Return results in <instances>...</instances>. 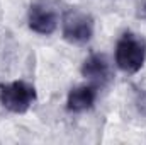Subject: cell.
I'll list each match as a JSON object with an SVG mask.
<instances>
[{
    "mask_svg": "<svg viewBox=\"0 0 146 145\" xmlns=\"http://www.w3.org/2000/svg\"><path fill=\"white\" fill-rule=\"evenodd\" d=\"M146 58V41L136 33H124L115 44V63L126 73L141 70Z\"/></svg>",
    "mask_w": 146,
    "mask_h": 145,
    "instance_id": "obj_1",
    "label": "cell"
},
{
    "mask_svg": "<svg viewBox=\"0 0 146 145\" xmlns=\"http://www.w3.org/2000/svg\"><path fill=\"white\" fill-rule=\"evenodd\" d=\"M82 75L94 84H106L110 79V67L107 58L100 53L90 55L82 65Z\"/></svg>",
    "mask_w": 146,
    "mask_h": 145,
    "instance_id": "obj_5",
    "label": "cell"
},
{
    "mask_svg": "<svg viewBox=\"0 0 146 145\" xmlns=\"http://www.w3.org/2000/svg\"><path fill=\"white\" fill-rule=\"evenodd\" d=\"M61 31H63V38L68 43L85 44L94 36V19L78 9H72L63 17Z\"/></svg>",
    "mask_w": 146,
    "mask_h": 145,
    "instance_id": "obj_3",
    "label": "cell"
},
{
    "mask_svg": "<svg viewBox=\"0 0 146 145\" xmlns=\"http://www.w3.org/2000/svg\"><path fill=\"white\" fill-rule=\"evenodd\" d=\"M97 89L95 85H78L68 92L66 108L72 113H83L95 104Z\"/></svg>",
    "mask_w": 146,
    "mask_h": 145,
    "instance_id": "obj_6",
    "label": "cell"
},
{
    "mask_svg": "<svg viewBox=\"0 0 146 145\" xmlns=\"http://www.w3.org/2000/svg\"><path fill=\"white\" fill-rule=\"evenodd\" d=\"M27 22L34 33L49 36L58 28V15L48 2L41 0V2L31 3L29 12H27Z\"/></svg>",
    "mask_w": 146,
    "mask_h": 145,
    "instance_id": "obj_4",
    "label": "cell"
},
{
    "mask_svg": "<svg viewBox=\"0 0 146 145\" xmlns=\"http://www.w3.org/2000/svg\"><path fill=\"white\" fill-rule=\"evenodd\" d=\"M138 15L141 17V19H145L146 21V0L141 3V7H139V12H138Z\"/></svg>",
    "mask_w": 146,
    "mask_h": 145,
    "instance_id": "obj_7",
    "label": "cell"
},
{
    "mask_svg": "<svg viewBox=\"0 0 146 145\" xmlns=\"http://www.w3.org/2000/svg\"><path fill=\"white\" fill-rule=\"evenodd\" d=\"M36 101V89L29 82L14 80L9 84H0V103L2 106L15 114H22Z\"/></svg>",
    "mask_w": 146,
    "mask_h": 145,
    "instance_id": "obj_2",
    "label": "cell"
}]
</instances>
